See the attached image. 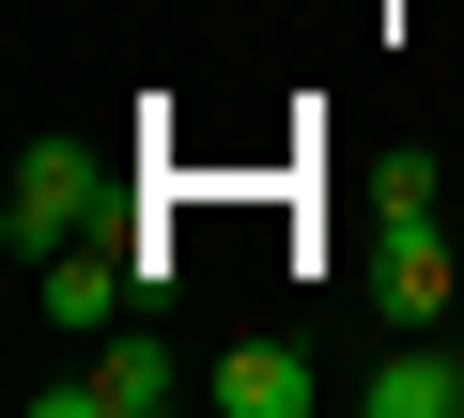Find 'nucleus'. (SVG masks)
Instances as JSON below:
<instances>
[{
    "instance_id": "3",
    "label": "nucleus",
    "mask_w": 464,
    "mask_h": 418,
    "mask_svg": "<svg viewBox=\"0 0 464 418\" xmlns=\"http://www.w3.org/2000/svg\"><path fill=\"white\" fill-rule=\"evenodd\" d=\"M356 279H372V326H433L449 310V233L433 218H372V264Z\"/></svg>"
},
{
    "instance_id": "8",
    "label": "nucleus",
    "mask_w": 464,
    "mask_h": 418,
    "mask_svg": "<svg viewBox=\"0 0 464 418\" xmlns=\"http://www.w3.org/2000/svg\"><path fill=\"white\" fill-rule=\"evenodd\" d=\"M449 356H464V341H449Z\"/></svg>"
},
{
    "instance_id": "6",
    "label": "nucleus",
    "mask_w": 464,
    "mask_h": 418,
    "mask_svg": "<svg viewBox=\"0 0 464 418\" xmlns=\"http://www.w3.org/2000/svg\"><path fill=\"white\" fill-rule=\"evenodd\" d=\"M201 387H217V418H310V356L295 341H232Z\"/></svg>"
},
{
    "instance_id": "4",
    "label": "nucleus",
    "mask_w": 464,
    "mask_h": 418,
    "mask_svg": "<svg viewBox=\"0 0 464 418\" xmlns=\"http://www.w3.org/2000/svg\"><path fill=\"white\" fill-rule=\"evenodd\" d=\"M124 295H140V264H124V248H47V264H32V310H47V326H78V341H109V326H124Z\"/></svg>"
},
{
    "instance_id": "2",
    "label": "nucleus",
    "mask_w": 464,
    "mask_h": 418,
    "mask_svg": "<svg viewBox=\"0 0 464 418\" xmlns=\"http://www.w3.org/2000/svg\"><path fill=\"white\" fill-rule=\"evenodd\" d=\"M170 387H186L170 326H109V341H93V372H47V387H32V418H155Z\"/></svg>"
},
{
    "instance_id": "1",
    "label": "nucleus",
    "mask_w": 464,
    "mask_h": 418,
    "mask_svg": "<svg viewBox=\"0 0 464 418\" xmlns=\"http://www.w3.org/2000/svg\"><path fill=\"white\" fill-rule=\"evenodd\" d=\"M93 218H109V155H93V140H32L16 170H0V233H16V264H32V248H78Z\"/></svg>"
},
{
    "instance_id": "7",
    "label": "nucleus",
    "mask_w": 464,
    "mask_h": 418,
    "mask_svg": "<svg viewBox=\"0 0 464 418\" xmlns=\"http://www.w3.org/2000/svg\"><path fill=\"white\" fill-rule=\"evenodd\" d=\"M433 186H449V170H433V155H418V140H402V155H387V170H372V218H433Z\"/></svg>"
},
{
    "instance_id": "5",
    "label": "nucleus",
    "mask_w": 464,
    "mask_h": 418,
    "mask_svg": "<svg viewBox=\"0 0 464 418\" xmlns=\"http://www.w3.org/2000/svg\"><path fill=\"white\" fill-rule=\"evenodd\" d=\"M356 418H464V356H433V326H387V372H356Z\"/></svg>"
}]
</instances>
